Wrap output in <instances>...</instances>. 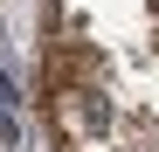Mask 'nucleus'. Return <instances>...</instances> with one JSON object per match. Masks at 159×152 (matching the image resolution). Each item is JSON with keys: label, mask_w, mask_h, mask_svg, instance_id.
I'll return each mask as SVG.
<instances>
[{"label": "nucleus", "mask_w": 159, "mask_h": 152, "mask_svg": "<svg viewBox=\"0 0 159 152\" xmlns=\"http://www.w3.org/2000/svg\"><path fill=\"white\" fill-rule=\"evenodd\" d=\"M62 152H69V145H62Z\"/></svg>", "instance_id": "obj_1"}]
</instances>
